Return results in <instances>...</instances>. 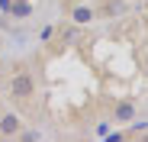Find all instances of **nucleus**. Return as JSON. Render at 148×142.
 <instances>
[{
    "label": "nucleus",
    "mask_w": 148,
    "mask_h": 142,
    "mask_svg": "<svg viewBox=\"0 0 148 142\" xmlns=\"http://www.w3.org/2000/svg\"><path fill=\"white\" fill-rule=\"evenodd\" d=\"M10 94L16 100H29L32 94H36V78L29 74V71H19V74L10 78Z\"/></svg>",
    "instance_id": "obj_1"
},
{
    "label": "nucleus",
    "mask_w": 148,
    "mask_h": 142,
    "mask_svg": "<svg viewBox=\"0 0 148 142\" xmlns=\"http://www.w3.org/2000/svg\"><path fill=\"white\" fill-rule=\"evenodd\" d=\"M23 129V120H19V113H3V116H0V136H16Z\"/></svg>",
    "instance_id": "obj_2"
},
{
    "label": "nucleus",
    "mask_w": 148,
    "mask_h": 142,
    "mask_svg": "<svg viewBox=\"0 0 148 142\" xmlns=\"http://www.w3.org/2000/svg\"><path fill=\"white\" fill-rule=\"evenodd\" d=\"M132 120H135V103L119 100V103L113 107V123H132Z\"/></svg>",
    "instance_id": "obj_3"
},
{
    "label": "nucleus",
    "mask_w": 148,
    "mask_h": 142,
    "mask_svg": "<svg viewBox=\"0 0 148 142\" xmlns=\"http://www.w3.org/2000/svg\"><path fill=\"white\" fill-rule=\"evenodd\" d=\"M71 16H74V23H77V26H87V23L97 19V10H93V7H74Z\"/></svg>",
    "instance_id": "obj_4"
},
{
    "label": "nucleus",
    "mask_w": 148,
    "mask_h": 142,
    "mask_svg": "<svg viewBox=\"0 0 148 142\" xmlns=\"http://www.w3.org/2000/svg\"><path fill=\"white\" fill-rule=\"evenodd\" d=\"M7 13H10V16H16V19H26V16L32 13V7H29V0H13Z\"/></svg>",
    "instance_id": "obj_5"
},
{
    "label": "nucleus",
    "mask_w": 148,
    "mask_h": 142,
    "mask_svg": "<svg viewBox=\"0 0 148 142\" xmlns=\"http://www.w3.org/2000/svg\"><path fill=\"white\" fill-rule=\"evenodd\" d=\"M16 136H19L23 142H36V139H42V132H39V129H29V132H23V129H19Z\"/></svg>",
    "instance_id": "obj_6"
},
{
    "label": "nucleus",
    "mask_w": 148,
    "mask_h": 142,
    "mask_svg": "<svg viewBox=\"0 0 148 142\" xmlns=\"http://www.w3.org/2000/svg\"><path fill=\"white\" fill-rule=\"evenodd\" d=\"M52 36H55V26H45V29H42V42H48Z\"/></svg>",
    "instance_id": "obj_7"
},
{
    "label": "nucleus",
    "mask_w": 148,
    "mask_h": 142,
    "mask_svg": "<svg viewBox=\"0 0 148 142\" xmlns=\"http://www.w3.org/2000/svg\"><path fill=\"white\" fill-rule=\"evenodd\" d=\"M145 78H148V68H145Z\"/></svg>",
    "instance_id": "obj_8"
},
{
    "label": "nucleus",
    "mask_w": 148,
    "mask_h": 142,
    "mask_svg": "<svg viewBox=\"0 0 148 142\" xmlns=\"http://www.w3.org/2000/svg\"><path fill=\"white\" fill-rule=\"evenodd\" d=\"M64 3H71V0H64Z\"/></svg>",
    "instance_id": "obj_9"
}]
</instances>
